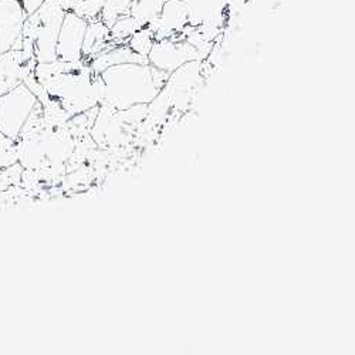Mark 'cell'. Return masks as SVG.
Here are the masks:
<instances>
[{"label":"cell","instance_id":"obj_7","mask_svg":"<svg viewBox=\"0 0 355 355\" xmlns=\"http://www.w3.org/2000/svg\"><path fill=\"white\" fill-rule=\"evenodd\" d=\"M26 17L21 0H0V54L21 50V28Z\"/></svg>","mask_w":355,"mask_h":355},{"label":"cell","instance_id":"obj_8","mask_svg":"<svg viewBox=\"0 0 355 355\" xmlns=\"http://www.w3.org/2000/svg\"><path fill=\"white\" fill-rule=\"evenodd\" d=\"M188 20L189 10L182 0H166L158 19L146 27L153 31L155 42L169 37L185 39L184 28L188 26Z\"/></svg>","mask_w":355,"mask_h":355},{"label":"cell","instance_id":"obj_17","mask_svg":"<svg viewBox=\"0 0 355 355\" xmlns=\"http://www.w3.org/2000/svg\"><path fill=\"white\" fill-rule=\"evenodd\" d=\"M44 2H46V0H21V5H23V9L26 12V16L35 13Z\"/></svg>","mask_w":355,"mask_h":355},{"label":"cell","instance_id":"obj_6","mask_svg":"<svg viewBox=\"0 0 355 355\" xmlns=\"http://www.w3.org/2000/svg\"><path fill=\"white\" fill-rule=\"evenodd\" d=\"M87 28V20L74 12H66L60 32H58L55 57L60 62H78L83 58L81 47Z\"/></svg>","mask_w":355,"mask_h":355},{"label":"cell","instance_id":"obj_5","mask_svg":"<svg viewBox=\"0 0 355 355\" xmlns=\"http://www.w3.org/2000/svg\"><path fill=\"white\" fill-rule=\"evenodd\" d=\"M146 57L148 64L169 76L185 63L202 60L198 50L187 39L181 37L157 40Z\"/></svg>","mask_w":355,"mask_h":355},{"label":"cell","instance_id":"obj_14","mask_svg":"<svg viewBox=\"0 0 355 355\" xmlns=\"http://www.w3.org/2000/svg\"><path fill=\"white\" fill-rule=\"evenodd\" d=\"M137 31H138V26L135 20L128 15V16L118 17L114 21V24L110 27V35L116 44H125Z\"/></svg>","mask_w":355,"mask_h":355},{"label":"cell","instance_id":"obj_12","mask_svg":"<svg viewBox=\"0 0 355 355\" xmlns=\"http://www.w3.org/2000/svg\"><path fill=\"white\" fill-rule=\"evenodd\" d=\"M189 10L188 24L198 27L205 20L225 16L229 0H182Z\"/></svg>","mask_w":355,"mask_h":355},{"label":"cell","instance_id":"obj_2","mask_svg":"<svg viewBox=\"0 0 355 355\" xmlns=\"http://www.w3.org/2000/svg\"><path fill=\"white\" fill-rule=\"evenodd\" d=\"M103 80V101L115 111H125L135 105L150 104L159 93L154 83L150 64L124 63L100 73Z\"/></svg>","mask_w":355,"mask_h":355},{"label":"cell","instance_id":"obj_4","mask_svg":"<svg viewBox=\"0 0 355 355\" xmlns=\"http://www.w3.org/2000/svg\"><path fill=\"white\" fill-rule=\"evenodd\" d=\"M37 103V97L24 83L0 96V132L16 141Z\"/></svg>","mask_w":355,"mask_h":355},{"label":"cell","instance_id":"obj_11","mask_svg":"<svg viewBox=\"0 0 355 355\" xmlns=\"http://www.w3.org/2000/svg\"><path fill=\"white\" fill-rule=\"evenodd\" d=\"M88 63H90V67L94 74H100L105 69L116 64H124V63L148 64V57L132 51L125 43V44H118L101 51L94 58H92Z\"/></svg>","mask_w":355,"mask_h":355},{"label":"cell","instance_id":"obj_18","mask_svg":"<svg viewBox=\"0 0 355 355\" xmlns=\"http://www.w3.org/2000/svg\"><path fill=\"white\" fill-rule=\"evenodd\" d=\"M164 2H166V0H164Z\"/></svg>","mask_w":355,"mask_h":355},{"label":"cell","instance_id":"obj_9","mask_svg":"<svg viewBox=\"0 0 355 355\" xmlns=\"http://www.w3.org/2000/svg\"><path fill=\"white\" fill-rule=\"evenodd\" d=\"M37 62L21 50H9L0 54V96L13 90L35 71Z\"/></svg>","mask_w":355,"mask_h":355},{"label":"cell","instance_id":"obj_3","mask_svg":"<svg viewBox=\"0 0 355 355\" xmlns=\"http://www.w3.org/2000/svg\"><path fill=\"white\" fill-rule=\"evenodd\" d=\"M64 15L66 10L57 0H46L35 13L28 15L21 28V51L37 63L57 60L55 46Z\"/></svg>","mask_w":355,"mask_h":355},{"label":"cell","instance_id":"obj_15","mask_svg":"<svg viewBox=\"0 0 355 355\" xmlns=\"http://www.w3.org/2000/svg\"><path fill=\"white\" fill-rule=\"evenodd\" d=\"M130 6L131 0H105L100 19L107 27H111L118 17L130 15Z\"/></svg>","mask_w":355,"mask_h":355},{"label":"cell","instance_id":"obj_16","mask_svg":"<svg viewBox=\"0 0 355 355\" xmlns=\"http://www.w3.org/2000/svg\"><path fill=\"white\" fill-rule=\"evenodd\" d=\"M155 43V39H154V33L153 31H150L148 27H144V28H139V31H137L127 42V46L141 54V55H148V53L151 51L153 46Z\"/></svg>","mask_w":355,"mask_h":355},{"label":"cell","instance_id":"obj_13","mask_svg":"<svg viewBox=\"0 0 355 355\" xmlns=\"http://www.w3.org/2000/svg\"><path fill=\"white\" fill-rule=\"evenodd\" d=\"M164 0H131L130 16L135 20L138 31L158 19Z\"/></svg>","mask_w":355,"mask_h":355},{"label":"cell","instance_id":"obj_10","mask_svg":"<svg viewBox=\"0 0 355 355\" xmlns=\"http://www.w3.org/2000/svg\"><path fill=\"white\" fill-rule=\"evenodd\" d=\"M114 46L118 44L111 39L110 27H107L100 17L87 21V28L81 47V55L84 60L90 62L97 54Z\"/></svg>","mask_w":355,"mask_h":355},{"label":"cell","instance_id":"obj_1","mask_svg":"<svg viewBox=\"0 0 355 355\" xmlns=\"http://www.w3.org/2000/svg\"><path fill=\"white\" fill-rule=\"evenodd\" d=\"M35 77L44 88L49 100L62 107L70 116L83 114L103 101V80L94 74L90 63L78 62L37 63Z\"/></svg>","mask_w":355,"mask_h":355}]
</instances>
